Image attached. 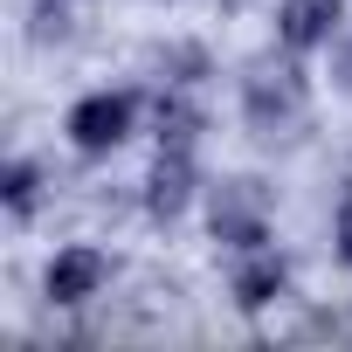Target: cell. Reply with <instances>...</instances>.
<instances>
[{"label":"cell","mask_w":352,"mask_h":352,"mask_svg":"<svg viewBox=\"0 0 352 352\" xmlns=\"http://www.w3.org/2000/svg\"><path fill=\"white\" fill-rule=\"evenodd\" d=\"M194 145H159V159H152V173H145V208L159 214V221H173V214H187V201H194Z\"/></svg>","instance_id":"4"},{"label":"cell","mask_w":352,"mask_h":352,"mask_svg":"<svg viewBox=\"0 0 352 352\" xmlns=\"http://www.w3.org/2000/svg\"><path fill=\"white\" fill-rule=\"evenodd\" d=\"M104 283H111V263H104L97 249H63V256L49 263V297H56V304H90Z\"/></svg>","instance_id":"7"},{"label":"cell","mask_w":352,"mask_h":352,"mask_svg":"<svg viewBox=\"0 0 352 352\" xmlns=\"http://www.w3.org/2000/svg\"><path fill=\"white\" fill-rule=\"evenodd\" d=\"M242 111H249V124L270 131V138L304 118V63H297V49L249 63V76H242Z\"/></svg>","instance_id":"1"},{"label":"cell","mask_w":352,"mask_h":352,"mask_svg":"<svg viewBox=\"0 0 352 352\" xmlns=\"http://www.w3.org/2000/svg\"><path fill=\"white\" fill-rule=\"evenodd\" d=\"M228 290H235V304H242V311L276 304V297H283V256H276V242L235 249V276H228Z\"/></svg>","instance_id":"6"},{"label":"cell","mask_w":352,"mask_h":352,"mask_svg":"<svg viewBox=\"0 0 352 352\" xmlns=\"http://www.w3.org/2000/svg\"><path fill=\"white\" fill-rule=\"evenodd\" d=\"M338 256H345V263H352V194H345V201H338Z\"/></svg>","instance_id":"8"},{"label":"cell","mask_w":352,"mask_h":352,"mask_svg":"<svg viewBox=\"0 0 352 352\" xmlns=\"http://www.w3.org/2000/svg\"><path fill=\"white\" fill-rule=\"evenodd\" d=\"M338 21H345V0H283L276 8V42L311 56V49H324L338 35Z\"/></svg>","instance_id":"5"},{"label":"cell","mask_w":352,"mask_h":352,"mask_svg":"<svg viewBox=\"0 0 352 352\" xmlns=\"http://www.w3.org/2000/svg\"><path fill=\"white\" fill-rule=\"evenodd\" d=\"M131 124H138V97H131V90H97V97H83V104L69 111L76 152H118V145L131 138Z\"/></svg>","instance_id":"3"},{"label":"cell","mask_w":352,"mask_h":352,"mask_svg":"<svg viewBox=\"0 0 352 352\" xmlns=\"http://www.w3.org/2000/svg\"><path fill=\"white\" fill-rule=\"evenodd\" d=\"M208 221L228 249H256V242H270V194L256 180H221L208 194Z\"/></svg>","instance_id":"2"}]
</instances>
